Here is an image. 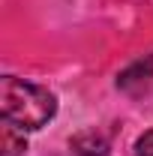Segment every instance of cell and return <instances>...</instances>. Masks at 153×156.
Segmentation results:
<instances>
[{"label":"cell","mask_w":153,"mask_h":156,"mask_svg":"<svg viewBox=\"0 0 153 156\" xmlns=\"http://www.w3.org/2000/svg\"><path fill=\"white\" fill-rule=\"evenodd\" d=\"M57 111V99L48 87L6 75L0 81V114L18 129H42Z\"/></svg>","instance_id":"1"},{"label":"cell","mask_w":153,"mask_h":156,"mask_svg":"<svg viewBox=\"0 0 153 156\" xmlns=\"http://www.w3.org/2000/svg\"><path fill=\"white\" fill-rule=\"evenodd\" d=\"M117 87L129 90V93H141V90H150L153 87V54L144 60L132 63L123 75L117 78Z\"/></svg>","instance_id":"2"},{"label":"cell","mask_w":153,"mask_h":156,"mask_svg":"<svg viewBox=\"0 0 153 156\" xmlns=\"http://www.w3.org/2000/svg\"><path fill=\"white\" fill-rule=\"evenodd\" d=\"M69 147L75 150V156H105L108 153V138L96 129H87V132H78Z\"/></svg>","instance_id":"3"},{"label":"cell","mask_w":153,"mask_h":156,"mask_svg":"<svg viewBox=\"0 0 153 156\" xmlns=\"http://www.w3.org/2000/svg\"><path fill=\"white\" fill-rule=\"evenodd\" d=\"M0 138H3V156H24V150H27L24 129H18V126H12V123H6V120H3Z\"/></svg>","instance_id":"4"},{"label":"cell","mask_w":153,"mask_h":156,"mask_svg":"<svg viewBox=\"0 0 153 156\" xmlns=\"http://www.w3.org/2000/svg\"><path fill=\"white\" fill-rule=\"evenodd\" d=\"M135 156H153V129H147L135 141Z\"/></svg>","instance_id":"5"}]
</instances>
